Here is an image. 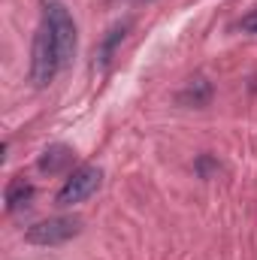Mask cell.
<instances>
[{
  "mask_svg": "<svg viewBox=\"0 0 257 260\" xmlns=\"http://www.w3.org/2000/svg\"><path fill=\"white\" fill-rule=\"evenodd\" d=\"M100 182H103V170L100 167H79L70 179L64 182V188L55 194V206H73V203H82V200H88L91 194H97V188H100Z\"/></svg>",
  "mask_w": 257,
  "mask_h": 260,
  "instance_id": "cell-4",
  "label": "cell"
},
{
  "mask_svg": "<svg viewBox=\"0 0 257 260\" xmlns=\"http://www.w3.org/2000/svg\"><path fill=\"white\" fill-rule=\"evenodd\" d=\"M37 194V188L30 185V182H24L21 176H15L9 185H6V194H3V203H6V212H18V209H24L30 200Z\"/></svg>",
  "mask_w": 257,
  "mask_h": 260,
  "instance_id": "cell-6",
  "label": "cell"
},
{
  "mask_svg": "<svg viewBox=\"0 0 257 260\" xmlns=\"http://www.w3.org/2000/svg\"><path fill=\"white\" fill-rule=\"evenodd\" d=\"M73 160H76V151L64 145V142H55V145H49L43 154H40V160H37V170L43 173V176H58V173H64L73 167Z\"/></svg>",
  "mask_w": 257,
  "mask_h": 260,
  "instance_id": "cell-5",
  "label": "cell"
},
{
  "mask_svg": "<svg viewBox=\"0 0 257 260\" xmlns=\"http://www.w3.org/2000/svg\"><path fill=\"white\" fill-rule=\"evenodd\" d=\"M218 170H221V167H218L215 157H209V154H200V157H197V176H200V179H212Z\"/></svg>",
  "mask_w": 257,
  "mask_h": 260,
  "instance_id": "cell-9",
  "label": "cell"
},
{
  "mask_svg": "<svg viewBox=\"0 0 257 260\" xmlns=\"http://www.w3.org/2000/svg\"><path fill=\"white\" fill-rule=\"evenodd\" d=\"M212 100V85L200 76V79H191L185 91H179V103L182 106H206Z\"/></svg>",
  "mask_w": 257,
  "mask_h": 260,
  "instance_id": "cell-8",
  "label": "cell"
},
{
  "mask_svg": "<svg viewBox=\"0 0 257 260\" xmlns=\"http://www.w3.org/2000/svg\"><path fill=\"white\" fill-rule=\"evenodd\" d=\"M43 21L52 27L55 34V43H58V52H61V61L64 67L76 58V46H79V37H76V21L70 15L61 0H43Z\"/></svg>",
  "mask_w": 257,
  "mask_h": 260,
  "instance_id": "cell-2",
  "label": "cell"
},
{
  "mask_svg": "<svg viewBox=\"0 0 257 260\" xmlns=\"http://www.w3.org/2000/svg\"><path fill=\"white\" fill-rule=\"evenodd\" d=\"M239 27H242L245 34H257V9H254V12H248V15L239 21Z\"/></svg>",
  "mask_w": 257,
  "mask_h": 260,
  "instance_id": "cell-10",
  "label": "cell"
},
{
  "mask_svg": "<svg viewBox=\"0 0 257 260\" xmlns=\"http://www.w3.org/2000/svg\"><path fill=\"white\" fill-rule=\"evenodd\" d=\"M82 233V218L79 215H58V218H46V221H37L24 239L30 245H64L70 239H76Z\"/></svg>",
  "mask_w": 257,
  "mask_h": 260,
  "instance_id": "cell-3",
  "label": "cell"
},
{
  "mask_svg": "<svg viewBox=\"0 0 257 260\" xmlns=\"http://www.w3.org/2000/svg\"><path fill=\"white\" fill-rule=\"evenodd\" d=\"M61 70H64V61H61L55 34L46 21H40L37 37H34V52H30V82L37 88H46V85L55 82V76Z\"/></svg>",
  "mask_w": 257,
  "mask_h": 260,
  "instance_id": "cell-1",
  "label": "cell"
},
{
  "mask_svg": "<svg viewBox=\"0 0 257 260\" xmlns=\"http://www.w3.org/2000/svg\"><path fill=\"white\" fill-rule=\"evenodd\" d=\"M130 24H133V21H130V18H124V21H118V24H112V27L106 30V37H103V43H100V49H97V58H100V64H103V67L112 61L115 49L124 43V37H127Z\"/></svg>",
  "mask_w": 257,
  "mask_h": 260,
  "instance_id": "cell-7",
  "label": "cell"
}]
</instances>
